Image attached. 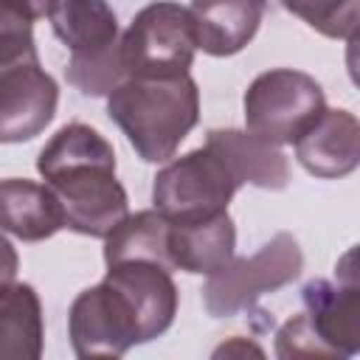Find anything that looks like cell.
I'll list each match as a JSON object with an SVG mask.
<instances>
[{
  "mask_svg": "<svg viewBox=\"0 0 360 360\" xmlns=\"http://www.w3.org/2000/svg\"><path fill=\"white\" fill-rule=\"evenodd\" d=\"M37 172L65 211V228L107 239L127 217L129 200L115 177L112 143L87 124H65L39 152Z\"/></svg>",
  "mask_w": 360,
  "mask_h": 360,
  "instance_id": "6da1fadb",
  "label": "cell"
},
{
  "mask_svg": "<svg viewBox=\"0 0 360 360\" xmlns=\"http://www.w3.org/2000/svg\"><path fill=\"white\" fill-rule=\"evenodd\" d=\"M110 121L146 163H169L200 121L197 82L183 76H129L107 96Z\"/></svg>",
  "mask_w": 360,
  "mask_h": 360,
  "instance_id": "7a4b0ae2",
  "label": "cell"
},
{
  "mask_svg": "<svg viewBox=\"0 0 360 360\" xmlns=\"http://www.w3.org/2000/svg\"><path fill=\"white\" fill-rule=\"evenodd\" d=\"M304 270V253L292 233L281 231L264 242L253 256L231 259L225 267L208 276L202 287V304L211 318H233L250 309L262 295L292 284Z\"/></svg>",
  "mask_w": 360,
  "mask_h": 360,
  "instance_id": "3957f363",
  "label": "cell"
},
{
  "mask_svg": "<svg viewBox=\"0 0 360 360\" xmlns=\"http://www.w3.org/2000/svg\"><path fill=\"white\" fill-rule=\"evenodd\" d=\"M239 180L225 158L208 143L169 160L152 183V202L172 222L205 219L228 211Z\"/></svg>",
  "mask_w": 360,
  "mask_h": 360,
  "instance_id": "277c9868",
  "label": "cell"
},
{
  "mask_svg": "<svg viewBox=\"0 0 360 360\" xmlns=\"http://www.w3.org/2000/svg\"><path fill=\"white\" fill-rule=\"evenodd\" d=\"M124 65L129 76H183L197 53L191 11L174 0L143 6L121 34Z\"/></svg>",
  "mask_w": 360,
  "mask_h": 360,
  "instance_id": "5b68a950",
  "label": "cell"
},
{
  "mask_svg": "<svg viewBox=\"0 0 360 360\" xmlns=\"http://www.w3.org/2000/svg\"><path fill=\"white\" fill-rule=\"evenodd\" d=\"M242 110L250 132L281 146L295 143L298 135L326 110V96L309 73L273 68L248 84Z\"/></svg>",
  "mask_w": 360,
  "mask_h": 360,
  "instance_id": "8992f818",
  "label": "cell"
},
{
  "mask_svg": "<svg viewBox=\"0 0 360 360\" xmlns=\"http://www.w3.org/2000/svg\"><path fill=\"white\" fill-rule=\"evenodd\" d=\"M68 335L76 357H121L135 343H143L135 307L110 278L73 298Z\"/></svg>",
  "mask_w": 360,
  "mask_h": 360,
  "instance_id": "52a82bcc",
  "label": "cell"
},
{
  "mask_svg": "<svg viewBox=\"0 0 360 360\" xmlns=\"http://www.w3.org/2000/svg\"><path fill=\"white\" fill-rule=\"evenodd\" d=\"M59 87L42 70L37 51L0 59V141L37 138L56 115Z\"/></svg>",
  "mask_w": 360,
  "mask_h": 360,
  "instance_id": "ba28073f",
  "label": "cell"
},
{
  "mask_svg": "<svg viewBox=\"0 0 360 360\" xmlns=\"http://www.w3.org/2000/svg\"><path fill=\"white\" fill-rule=\"evenodd\" d=\"M301 298L326 357L360 354V287L312 278L304 284Z\"/></svg>",
  "mask_w": 360,
  "mask_h": 360,
  "instance_id": "9c48e42d",
  "label": "cell"
},
{
  "mask_svg": "<svg viewBox=\"0 0 360 360\" xmlns=\"http://www.w3.org/2000/svg\"><path fill=\"white\" fill-rule=\"evenodd\" d=\"M298 163L321 180H338L360 166V121L349 110H323L292 143Z\"/></svg>",
  "mask_w": 360,
  "mask_h": 360,
  "instance_id": "30bf717a",
  "label": "cell"
},
{
  "mask_svg": "<svg viewBox=\"0 0 360 360\" xmlns=\"http://www.w3.org/2000/svg\"><path fill=\"white\" fill-rule=\"evenodd\" d=\"M104 278H110L135 307L143 343L160 338L174 323L177 284H174L169 267H163L158 262L135 259V262H121V264L107 267Z\"/></svg>",
  "mask_w": 360,
  "mask_h": 360,
  "instance_id": "8fae6325",
  "label": "cell"
},
{
  "mask_svg": "<svg viewBox=\"0 0 360 360\" xmlns=\"http://www.w3.org/2000/svg\"><path fill=\"white\" fill-rule=\"evenodd\" d=\"M233 250H236V228L228 211L205 219L172 222L169 259L174 270L191 276H211L233 259Z\"/></svg>",
  "mask_w": 360,
  "mask_h": 360,
  "instance_id": "7c38bea8",
  "label": "cell"
},
{
  "mask_svg": "<svg viewBox=\"0 0 360 360\" xmlns=\"http://www.w3.org/2000/svg\"><path fill=\"white\" fill-rule=\"evenodd\" d=\"M205 143L225 158V163L242 186L250 183L256 188L281 191L290 183V163L278 143L250 129H211L205 135Z\"/></svg>",
  "mask_w": 360,
  "mask_h": 360,
  "instance_id": "4fadbf2b",
  "label": "cell"
},
{
  "mask_svg": "<svg viewBox=\"0 0 360 360\" xmlns=\"http://www.w3.org/2000/svg\"><path fill=\"white\" fill-rule=\"evenodd\" d=\"M197 34V48L208 56L239 53L259 31L262 0H191L188 6Z\"/></svg>",
  "mask_w": 360,
  "mask_h": 360,
  "instance_id": "5bb4252c",
  "label": "cell"
},
{
  "mask_svg": "<svg viewBox=\"0 0 360 360\" xmlns=\"http://www.w3.org/2000/svg\"><path fill=\"white\" fill-rule=\"evenodd\" d=\"M3 197V231L22 242L51 239L65 228V211L48 183L8 177L0 186Z\"/></svg>",
  "mask_w": 360,
  "mask_h": 360,
  "instance_id": "9a60e30c",
  "label": "cell"
},
{
  "mask_svg": "<svg viewBox=\"0 0 360 360\" xmlns=\"http://www.w3.org/2000/svg\"><path fill=\"white\" fill-rule=\"evenodd\" d=\"M51 28L70 48V56L104 53L121 42L118 17L107 0H59Z\"/></svg>",
  "mask_w": 360,
  "mask_h": 360,
  "instance_id": "2e32d148",
  "label": "cell"
},
{
  "mask_svg": "<svg viewBox=\"0 0 360 360\" xmlns=\"http://www.w3.org/2000/svg\"><path fill=\"white\" fill-rule=\"evenodd\" d=\"M42 304L31 284L8 281L0 290V354L37 360L42 354Z\"/></svg>",
  "mask_w": 360,
  "mask_h": 360,
  "instance_id": "e0dca14e",
  "label": "cell"
},
{
  "mask_svg": "<svg viewBox=\"0 0 360 360\" xmlns=\"http://www.w3.org/2000/svg\"><path fill=\"white\" fill-rule=\"evenodd\" d=\"M169 231H172V219L158 208L129 214L104 239V264L112 267L121 262L146 259L174 270L169 259Z\"/></svg>",
  "mask_w": 360,
  "mask_h": 360,
  "instance_id": "ac0fdd59",
  "label": "cell"
},
{
  "mask_svg": "<svg viewBox=\"0 0 360 360\" xmlns=\"http://www.w3.org/2000/svg\"><path fill=\"white\" fill-rule=\"evenodd\" d=\"M312 31L329 39H349L360 31V0H278Z\"/></svg>",
  "mask_w": 360,
  "mask_h": 360,
  "instance_id": "d6986e66",
  "label": "cell"
},
{
  "mask_svg": "<svg viewBox=\"0 0 360 360\" xmlns=\"http://www.w3.org/2000/svg\"><path fill=\"white\" fill-rule=\"evenodd\" d=\"M276 354L290 360V357H326L321 340L315 338L307 312L292 315L290 321H284L276 332Z\"/></svg>",
  "mask_w": 360,
  "mask_h": 360,
  "instance_id": "ffe728a7",
  "label": "cell"
},
{
  "mask_svg": "<svg viewBox=\"0 0 360 360\" xmlns=\"http://www.w3.org/2000/svg\"><path fill=\"white\" fill-rule=\"evenodd\" d=\"M335 281L360 287V242L352 245L338 262H335Z\"/></svg>",
  "mask_w": 360,
  "mask_h": 360,
  "instance_id": "44dd1931",
  "label": "cell"
},
{
  "mask_svg": "<svg viewBox=\"0 0 360 360\" xmlns=\"http://www.w3.org/2000/svg\"><path fill=\"white\" fill-rule=\"evenodd\" d=\"M3 6H11L14 11L25 14L31 22L42 20V17H51L59 6V0H3Z\"/></svg>",
  "mask_w": 360,
  "mask_h": 360,
  "instance_id": "7402d4cb",
  "label": "cell"
},
{
  "mask_svg": "<svg viewBox=\"0 0 360 360\" xmlns=\"http://www.w3.org/2000/svg\"><path fill=\"white\" fill-rule=\"evenodd\" d=\"M346 70L352 84L360 90V31L346 39Z\"/></svg>",
  "mask_w": 360,
  "mask_h": 360,
  "instance_id": "603a6c76",
  "label": "cell"
},
{
  "mask_svg": "<svg viewBox=\"0 0 360 360\" xmlns=\"http://www.w3.org/2000/svg\"><path fill=\"white\" fill-rule=\"evenodd\" d=\"M231 352H253V354H262V349H259V346H250V343L245 346V343H239V340H231V343H222V346H219V349H217L214 354L219 357V354H231Z\"/></svg>",
  "mask_w": 360,
  "mask_h": 360,
  "instance_id": "cb8c5ba5",
  "label": "cell"
},
{
  "mask_svg": "<svg viewBox=\"0 0 360 360\" xmlns=\"http://www.w3.org/2000/svg\"><path fill=\"white\" fill-rule=\"evenodd\" d=\"M262 3H267V0H262Z\"/></svg>",
  "mask_w": 360,
  "mask_h": 360,
  "instance_id": "d4e9b609",
  "label": "cell"
}]
</instances>
